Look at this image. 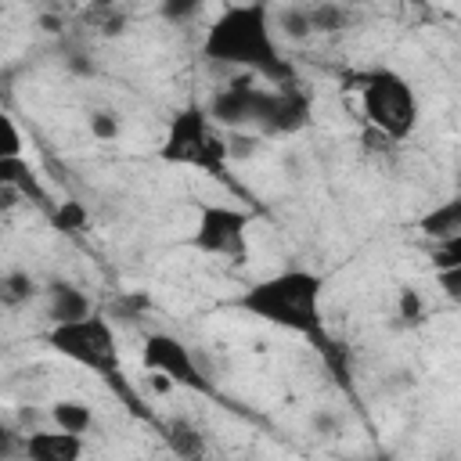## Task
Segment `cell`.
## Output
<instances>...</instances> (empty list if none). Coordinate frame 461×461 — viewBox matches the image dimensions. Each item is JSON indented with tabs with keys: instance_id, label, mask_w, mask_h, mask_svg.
<instances>
[{
	"instance_id": "cell-12",
	"label": "cell",
	"mask_w": 461,
	"mask_h": 461,
	"mask_svg": "<svg viewBox=\"0 0 461 461\" xmlns=\"http://www.w3.org/2000/svg\"><path fill=\"white\" fill-rule=\"evenodd\" d=\"M162 436H166L169 450H173L176 457H184V461H198V457L205 454V436H202L187 418H173Z\"/></svg>"
},
{
	"instance_id": "cell-21",
	"label": "cell",
	"mask_w": 461,
	"mask_h": 461,
	"mask_svg": "<svg viewBox=\"0 0 461 461\" xmlns=\"http://www.w3.org/2000/svg\"><path fill=\"white\" fill-rule=\"evenodd\" d=\"M357 461H385V457H357Z\"/></svg>"
},
{
	"instance_id": "cell-16",
	"label": "cell",
	"mask_w": 461,
	"mask_h": 461,
	"mask_svg": "<svg viewBox=\"0 0 461 461\" xmlns=\"http://www.w3.org/2000/svg\"><path fill=\"white\" fill-rule=\"evenodd\" d=\"M25 155V137L18 122L0 108V158H22Z\"/></svg>"
},
{
	"instance_id": "cell-14",
	"label": "cell",
	"mask_w": 461,
	"mask_h": 461,
	"mask_svg": "<svg viewBox=\"0 0 461 461\" xmlns=\"http://www.w3.org/2000/svg\"><path fill=\"white\" fill-rule=\"evenodd\" d=\"M86 223H90V212H86V205L76 202V198L58 202V209L50 212V227H54L58 234H79V230H86Z\"/></svg>"
},
{
	"instance_id": "cell-19",
	"label": "cell",
	"mask_w": 461,
	"mask_h": 461,
	"mask_svg": "<svg viewBox=\"0 0 461 461\" xmlns=\"http://www.w3.org/2000/svg\"><path fill=\"white\" fill-rule=\"evenodd\" d=\"M18 191H11V187H0V212H7V209H14L18 205Z\"/></svg>"
},
{
	"instance_id": "cell-11",
	"label": "cell",
	"mask_w": 461,
	"mask_h": 461,
	"mask_svg": "<svg viewBox=\"0 0 461 461\" xmlns=\"http://www.w3.org/2000/svg\"><path fill=\"white\" fill-rule=\"evenodd\" d=\"M418 227H421V234H429V238H432V245L461 238V202H457V198H450V202L436 205L432 212H425V216H421V223H418Z\"/></svg>"
},
{
	"instance_id": "cell-1",
	"label": "cell",
	"mask_w": 461,
	"mask_h": 461,
	"mask_svg": "<svg viewBox=\"0 0 461 461\" xmlns=\"http://www.w3.org/2000/svg\"><path fill=\"white\" fill-rule=\"evenodd\" d=\"M234 306L292 335H324V277L306 267H288L245 285Z\"/></svg>"
},
{
	"instance_id": "cell-13",
	"label": "cell",
	"mask_w": 461,
	"mask_h": 461,
	"mask_svg": "<svg viewBox=\"0 0 461 461\" xmlns=\"http://www.w3.org/2000/svg\"><path fill=\"white\" fill-rule=\"evenodd\" d=\"M36 299V277L25 270H4L0 274V306L4 310H22Z\"/></svg>"
},
{
	"instance_id": "cell-2",
	"label": "cell",
	"mask_w": 461,
	"mask_h": 461,
	"mask_svg": "<svg viewBox=\"0 0 461 461\" xmlns=\"http://www.w3.org/2000/svg\"><path fill=\"white\" fill-rule=\"evenodd\" d=\"M202 58L220 61V65L256 68L270 79H281L285 61L277 54L270 7L267 4H230V7H223L202 36Z\"/></svg>"
},
{
	"instance_id": "cell-17",
	"label": "cell",
	"mask_w": 461,
	"mask_h": 461,
	"mask_svg": "<svg viewBox=\"0 0 461 461\" xmlns=\"http://www.w3.org/2000/svg\"><path fill=\"white\" fill-rule=\"evenodd\" d=\"M86 126H90V133L97 137V140H115L119 137V119H115V112H108V108H101V112H90V119H86Z\"/></svg>"
},
{
	"instance_id": "cell-5",
	"label": "cell",
	"mask_w": 461,
	"mask_h": 461,
	"mask_svg": "<svg viewBox=\"0 0 461 461\" xmlns=\"http://www.w3.org/2000/svg\"><path fill=\"white\" fill-rule=\"evenodd\" d=\"M47 346L58 357H65V360H72L79 367H90V371H97L104 378H115L119 375L115 324L104 313H97V310H90L86 317L68 321V324H50Z\"/></svg>"
},
{
	"instance_id": "cell-15",
	"label": "cell",
	"mask_w": 461,
	"mask_h": 461,
	"mask_svg": "<svg viewBox=\"0 0 461 461\" xmlns=\"http://www.w3.org/2000/svg\"><path fill=\"white\" fill-rule=\"evenodd\" d=\"M0 187H11L18 194H29L36 191V176H32V166L25 158H0ZM40 194V191H36Z\"/></svg>"
},
{
	"instance_id": "cell-18",
	"label": "cell",
	"mask_w": 461,
	"mask_h": 461,
	"mask_svg": "<svg viewBox=\"0 0 461 461\" xmlns=\"http://www.w3.org/2000/svg\"><path fill=\"white\" fill-rule=\"evenodd\" d=\"M396 310H400V317H403L407 324H421V317H425V303H421V295H418L411 285H403V288H400Z\"/></svg>"
},
{
	"instance_id": "cell-4",
	"label": "cell",
	"mask_w": 461,
	"mask_h": 461,
	"mask_svg": "<svg viewBox=\"0 0 461 461\" xmlns=\"http://www.w3.org/2000/svg\"><path fill=\"white\" fill-rule=\"evenodd\" d=\"M158 158L169 166H191V169H202L209 176H223L227 158H230V144L216 133L209 108L184 104L166 126V137L158 144Z\"/></svg>"
},
{
	"instance_id": "cell-9",
	"label": "cell",
	"mask_w": 461,
	"mask_h": 461,
	"mask_svg": "<svg viewBox=\"0 0 461 461\" xmlns=\"http://www.w3.org/2000/svg\"><path fill=\"white\" fill-rule=\"evenodd\" d=\"M86 313H90V299L76 285L58 281L47 288V321L50 324H68V321H79Z\"/></svg>"
},
{
	"instance_id": "cell-6",
	"label": "cell",
	"mask_w": 461,
	"mask_h": 461,
	"mask_svg": "<svg viewBox=\"0 0 461 461\" xmlns=\"http://www.w3.org/2000/svg\"><path fill=\"white\" fill-rule=\"evenodd\" d=\"M249 230H252V212L230 202H205L198 205L194 227H191V249L205 256H220L230 263H241L249 256Z\"/></svg>"
},
{
	"instance_id": "cell-8",
	"label": "cell",
	"mask_w": 461,
	"mask_h": 461,
	"mask_svg": "<svg viewBox=\"0 0 461 461\" xmlns=\"http://www.w3.org/2000/svg\"><path fill=\"white\" fill-rule=\"evenodd\" d=\"M83 447L86 439L83 436H72V432H61V429H32L25 432L22 439V454L25 461H79L83 457Z\"/></svg>"
},
{
	"instance_id": "cell-10",
	"label": "cell",
	"mask_w": 461,
	"mask_h": 461,
	"mask_svg": "<svg viewBox=\"0 0 461 461\" xmlns=\"http://www.w3.org/2000/svg\"><path fill=\"white\" fill-rule=\"evenodd\" d=\"M47 414H50V425H54V429L72 432V436H83V439H86V432H94V425H97L94 407H90L86 400H76V396L54 400V403L47 407Z\"/></svg>"
},
{
	"instance_id": "cell-3",
	"label": "cell",
	"mask_w": 461,
	"mask_h": 461,
	"mask_svg": "<svg viewBox=\"0 0 461 461\" xmlns=\"http://www.w3.org/2000/svg\"><path fill=\"white\" fill-rule=\"evenodd\" d=\"M357 94H360V112L364 119L393 144L407 140L418 130L421 119V101L418 90L411 86V79L389 65L367 68L357 79Z\"/></svg>"
},
{
	"instance_id": "cell-7",
	"label": "cell",
	"mask_w": 461,
	"mask_h": 461,
	"mask_svg": "<svg viewBox=\"0 0 461 461\" xmlns=\"http://www.w3.org/2000/svg\"><path fill=\"white\" fill-rule=\"evenodd\" d=\"M140 364L144 371L166 378L173 389H202L205 378H202V367L191 353V346L173 335V331H151L144 335V346H140Z\"/></svg>"
},
{
	"instance_id": "cell-20",
	"label": "cell",
	"mask_w": 461,
	"mask_h": 461,
	"mask_svg": "<svg viewBox=\"0 0 461 461\" xmlns=\"http://www.w3.org/2000/svg\"><path fill=\"white\" fill-rule=\"evenodd\" d=\"M11 450H14V436H11V429L0 425V457H7Z\"/></svg>"
}]
</instances>
